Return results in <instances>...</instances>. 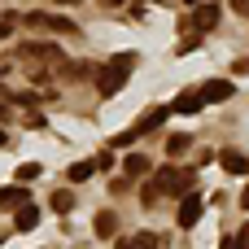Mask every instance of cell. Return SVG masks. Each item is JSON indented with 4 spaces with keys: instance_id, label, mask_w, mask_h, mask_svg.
<instances>
[{
    "instance_id": "obj_32",
    "label": "cell",
    "mask_w": 249,
    "mask_h": 249,
    "mask_svg": "<svg viewBox=\"0 0 249 249\" xmlns=\"http://www.w3.org/2000/svg\"><path fill=\"white\" fill-rule=\"evenodd\" d=\"M188 4H197V0H188Z\"/></svg>"
},
{
    "instance_id": "obj_21",
    "label": "cell",
    "mask_w": 249,
    "mask_h": 249,
    "mask_svg": "<svg viewBox=\"0 0 249 249\" xmlns=\"http://www.w3.org/2000/svg\"><path fill=\"white\" fill-rule=\"evenodd\" d=\"M131 140H140V131H136V127H131V131H123V136H114V140H109V149H127Z\"/></svg>"
},
{
    "instance_id": "obj_14",
    "label": "cell",
    "mask_w": 249,
    "mask_h": 249,
    "mask_svg": "<svg viewBox=\"0 0 249 249\" xmlns=\"http://www.w3.org/2000/svg\"><path fill=\"white\" fill-rule=\"evenodd\" d=\"M149 158L144 153H127V162H123V175H131V179H140V175H149Z\"/></svg>"
},
{
    "instance_id": "obj_20",
    "label": "cell",
    "mask_w": 249,
    "mask_h": 249,
    "mask_svg": "<svg viewBox=\"0 0 249 249\" xmlns=\"http://www.w3.org/2000/svg\"><path fill=\"white\" fill-rule=\"evenodd\" d=\"M197 48H201V31H188V35H184V44H179L175 53L184 57V53H197Z\"/></svg>"
},
{
    "instance_id": "obj_29",
    "label": "cell",
    "mask_w": 249,
    "mask_h": 249,
    "mask_svg": "<svg viewBox=\"0 0 249 249\" xmlns=\"http://www.w3.org/2000/svg\"><path fill=\"white\" fill-rule=\"evenodd\" d=\"M96 4H105V9H114V4H123V0H96Z\"/></svg>"
},
{
    "instance_id": "obj_1",
    "label": "cell",
    "mask_w": 249,
    "mask_h": 249,
    "mask_svg": "<svg viewBox=\"0 0 249 249\" xmlns=\"http://www.w3.org/2000/svg\"><path fill=\"white\" fill-rule=\"evenodd\" d=\"M131 70H136V53H123V57H114L105 70H96V92H101V96H114V92H123V83L131 79Z\"/></svg>"
},
{
    "instance_id": "obj_19",
    "label": "cell",
    "mask_w": 249,
    "mask_h": 249,
    "mask_svg": "<svg viewBox=\"0 0 249 249\" xmlns=\"http://www.w3.org/2000/svg\"><path fill=\"white\" fill-rule=\"evenodd\" d=\"M39 175H44V166H39V162H22L13 179H18V184H31V179H39Z\"/></svg>"
},
{
    "instance_id": "obj_27",
    "label": "cell",
    "mask_w": 249,
    "mask_h": 249,
    "mask_svg": "<svg viewBox=\"0 0 249 249\" xmlns=\"http://www.w3.org/2000/svg\"><path fill=\"white\" fill-rule=\"evenodd\" d=\"M0 101H13V92H9V88H4V83H0Z\"/></svg>"
},
{
    "instance_id": "obj_8",
    "label": "cell",
    "mask_w": 249,
    "mask_h": 249,
    "mask_svg": "<svg viewBox=\"0 0 249 249\" xmlns=\"http://www.w3.org/2000/svg\"><path fill=\"white\" fill-rule=\"evenodd\" d=\"M219 166H223L228 175H249V153H241V149H223V153H219Z\"/></svg>"
},
{
    "instance_id": "obj_17",
    "label": "cell",
    "mask_w": 249,
    "mask_h": 249,
    "mask_svg": "<svg viewBox=\"0 0 249 249\" xmlns=\"http://www.w3.org/2000/svg\"><path fill=\"white\" fill-rule=\"evenodd\" d=\"M48 206H53V210H57V214H70V210H74V193H70V188H57V193H53V201H48Z\"/></svg>"
},
{
    "instance_id": "obj_12",
    "label": "cell",
    "mask_w": 249,
    "mask_h": 249,
    "mask_svg": "<svg viewBox=\"0 0 249 249\" xmlns=\"http://www.w3.org/2000/svg\"><path fill=\"white\" fill-rule=\"evenodd\" d=\"M206 101H201V92H179L175 96V105H171V114H197Z\"/></svg>"
},
{
    "instance_id": "obj_11",
    "label": "cell",
    "mask_w": 249,
    "mask_h": 249,
    "mask_svg": "<svg viewBox=\"0 0 249 249\" xmlns=\"http://www.w3.org/2000/svg\"><path fill=\"white\" fill-rule=\"evenodd\" d=\"M92 228H96V236H101V241H114V236H118V214H114V210H101Z\"/></svg>"
},
{
    "instance_id": "obj_30",
    "label": "cell",
    "mask_w": 249,
    "mask_h": 249,
    "mask_svg": "<svg viewBox=\"0 0 249 249\" xmlns=\"http://www.w3.org/2000/svg\"><path fill=\"white\" fill-rule=\"evenodd\" d=\"M241 206H245V210H249V188H245V193H241Z\"/></svg>"
},
{
    "instance_id": "obj_4",
    "label": "cell",
    "mask_w": 249,
    "mask_h": 249,
    "mask_svg": "<svg viewBox=\"0 0 249 249\" xmlns=\"http://www.w3.org/2000/svg\"><path fill=\"white\" fill-rule=\"evenodd\" d=\"M18 57H22V61H31V66H53V70H57V66L66 61L57 44H39V39H31V44H22V48H18Z\"/></svg>"
},
{
    "instance_id": "obj_16",
    "label": "cell",
    "mask_w": 249,
    "mask_h": 249,
    "mask_svg": "<svg viewBox=\"0 0 249 249\" xmlns=\"http://www.w3.org/2000/svg\"><path fill=\"white\" fill-rule=\"evenodd\" d=\"M118 249H158V236L153 232H140V236H123Z\"/></svg>"
},
{
    "instance_id": "obj_26",
    "label": "cell",
    "mask_w": 249,
    "mask_h": 249,
    "mask_svg": "<svg viewBox=\"0 0 249 249\" xmlns=\"http://www.w3.org/2000/svg\"><path fill=\"white\" fill-rule=\"evenodd\" d=\"M236 249H249V228L241 232V236H236Z\"/></svg>"
},
{
    "instance_id": "obj_15",
    "label": "cell",
    "mask_w": 249,
    "mask_h": 249,
    "mask_svg": "<svg viewBox=\"0 0 249 249\" xmlns=\"http://www.w3.org/2000/svg\"><path fill=\"white\" fill-rule=\"evenodd\" d=\"M193 149V140L184 136V131H175V136H166V158H184Z\"/></svg>"
},
{
    "instance_id": "obj_31",
    "label": "cell",
    "mask_w": 249,
    "mask_h": 249,
    "mask_svg": "<svg viewBox=\"0 0 249 249\" xmlns=\"http://www.w3.org/2000/svg\"><path fill=\"white\" fill-rule=\"evenodd\" d=\"M0 149H4V131H0Z\"/></svg>"
},
{
    "instance_id": "obj_2",
    "label": "cell",
    "mask_w": 249,
    "mask_h": 249,
    "mask_svg": "<svg viewBox=\"0 0 249 249\" xmlns=\"http://www.w3.org/2000/svg\"><path fill=\"white\" fill-rule=\"evenodd\" d=\"M153 184L166 197H188L197 188V171L193 166H162V171H153Z\"/></svg>"
},
{
    "instance_id": "obj_22",
    "label": "cell",
    "mask_w": 249,
    "mask_h": 249,
    "mask_svg": "<svg viewBox=\"0 0 249 249\" xmlns=\"http://www.w3.org/2000/svg\"><path fill=\"white\" fill-rule=\"evenodd\" d=\"M158 197H162V188H158V184H153V179H149V188H144V193H140V201H144V206H158Z\"/></svg>"
},
{
    "instance_id": "obj_18",
    "label": "cell",
    "mask_w": 249,
    "mask_h": 249,
    "mask_svg": "<svg viewBox=\"0 0 249 249\" xmlns=\"http://www.w3.org/2000/svg\"><path fill=\"white\" fill-rule=\"evenodd\" d=\"M92 171H96V162H74V166L66 171V179H70V184H83V179H92Z\"/></svg>"
},
{
    "instance_id": "obj_10",
    "label": "cell",
    "mask_w": 249,
    "mask_h": 249,
    "mask_svg": "<svg viewBox=\"0 0 249 249\" xmlns=\"http://www.w3.org/2000/svg\"><path fill=\"white\" fill-rule=\"evenodd\" d=\"M26 201H31L26 184H13V188H0V210H18V206H26Z\"/></svg>"
},
{
    "instance_id": "obj_9",
    "label": "cell",
    "mask_w": 249,
    "mask_h": 249,
    "mask_svg": "<svg viewBox=\"0 0 249 249\" xmlns=\"http://www.w3.org/2000/svg\"><path fill=\"white\" fill-rule=\"evenodd\" d=\"M228 96H232V83H228V79H206V83H201V101H206V105H219V101H228Z\"/></svg>"
},
{
    "instance_id": "obj_23",
    "label": "cell",
    "mask_w": 249,
    "mask_h": 249,
    "mask_svg": "<svg viewBox=\"0 0 249 249\" xmlns=\"http://www.w3.org/2000/svg\"><path fill=\"white\" fill-rule=\"evenodd\" d=\"M228 9H232V13H241V18H249V0H228Z\"/></svg>"
},
{
    "instance_id": "obj_13",
    "label": "cell",
    "mask_w": 249,
    "mask_h": 249,
    "mask_svg": "<svg viewBox=\"0 0 249 249\" xmlns=\"http://www.w3.org/2000/svg\"><path fill=\"white\" fill-rule=\"evenodd\" d=\"M35 223H39V210L26 201V206H18V214H13V228L18 232H35Z\"/></svg>"
},
{
    "instance_id": "obj_25",
    "label": "cell",
    "mask_w": 249,
    "mask_h": 249,
    "mask_svg": "<svg viewBox=\"0 0 249 249\" xmlns=\"http://www.w3.org/2000/svg\"><path fill=\"white\" fill-rule=\"evenodd\" d=\"M4 35H13V13H9V18H0V39H4Z\"/></svg>"
},
{
    "instance_id": "obj_5",
    "label": "cell",
    "mask_w": 249,
    "mask_h": 249,
    "mask_svg": "<svg viewBox=\"0 0 249 249\" xmlns=\"http://www.w3.org/2000/svg\"><path fill=\"white\" fill-rule=\"evenodd\" d=\"M219 18H223V9H219V4H210V0H197V4H193V13H188V26L206 35V31H214V26H219Z\"/></svg>"
},
{
    "instance_id": "obj_24",
    "label": "cell",
    "mask_w": 249,
    "mask_h": 249,
    "mask_svg": "<svg viewBox=\"0 0 249 249\" xmlns=\"http://www.w3.org/2000/svg\"><path fill=\"white\" fill-rule=\"evenodd\" d=\"M13 101H18V105H35V101H39V92H18Z\"/></svg>"
},
{
    "instance_id": "obj_28",
    "label": "cell",
    "mask_w": 249,
    "mask_h": 249,
    "mask_svg": "<svg viewBox=\"0 0 249 249\" xmlns=\"http://www.w3.org/2000/svg\"><path fill=\"white\" fill-rule=\"evenodd\" d=\"M219 249H236V241H228V236H223V241H219Z\"/></svg>"
},
{
    "instance_id": "obj_3",
    "label": "cell",
    "mask_w": 249,
    "mask_h": 249,
    "mask_svg": "<svg viewBox=\"0 0 249 249\" xmlns=\"http://www.w3.org/2000/svg\"><path fill=\"white\" fill-rule=\"evenodd\" d=\"M26 26L48 31V35H79V22L74 18H61V13H26Z\"/></svg>"
},
{
    "instance_id": "obj_6",
    "label": "cell",
    "mask_w": 249,
    "mask_h": 249,
    "mask_svg": "<svg viewBox=\"0 0 249 249\" xmlns=\"http://www.w3.org/2000/svg\"><path fill=\"white\" fill-rule=\"evenodd\" d=\"M166 118H171V105H149V109L140 114V123H136V131H140V136H144V131H158V127H162Z\"/></svg>"
},
{
    "instance_id": "obj_7",
    "label": "cell",
    "mask_w": 249,
    "mask_h": 249,
    "mask_svg": "<svg viewBox=\"0 0 249 249\" xmlns=\"http://www.w3.org/2000/svg\"><path fill=\"white\" fill-rule=\"evenodd\" d=\"M201 206H206V201H201L197 193H188V197L179 201V214H175V223H179V228H193V223L201 219Z\"/></svg>"
}]
</instances>
